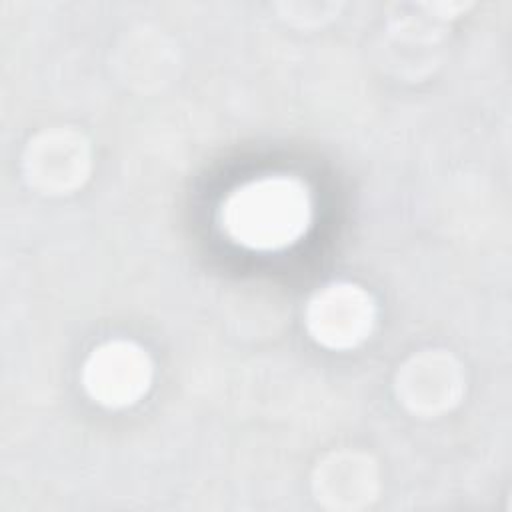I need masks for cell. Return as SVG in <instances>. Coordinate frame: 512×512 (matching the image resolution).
I'll return each instance as SVG.
<instances>
[{
  "mask_svg": "<svg viewBox=\"0 0 512 512\" xmlns=\"http://www.w3.org/2000/svg\"><path fill=\"white\" fill-rule=\"evenodd\" d=\"M314 220L308 184L290 174H266L232 188L220 206L224 234L252 252H280L298 244Z\"/></svg>",
  "mask_w": 512,
  "mask_h": 512,
  "instance_id": "1",
  "label": "cell"
},
{
  "mask_svg": "<svg viewBox=\"0 0 512 512\" xmlns=\"http://www.w3.org/2000/svg\"><path fill=\"white\" fill-rule=\"evenodd\" d=\"M154 364L146 348L134 340L114 338L98 344L82 366L84 392L104 408H128L150 390Z\"/></svg>",
  "mask_w": 512,
  "mask_h": 512,
  "instance_id": "2",
  "label": "cell"
},
{
  "mask_svg": "<svg viewBox=\"0 0 512 512\" xmlns=\"http://www.w3.org/2000/svg\"><path fill=\"white\" fill-rule=\"evenodd\" d=\"M92 170L88 138L72 126H54L34 134L22 154V172L30 188L44 196H66L84 186Z\"/></svg>",
  "mask_w": 512,
  "mask_h": 512,
  "instance_id": "3",
  "label": "cell"
},
{
  "mask_svg": "<svg viewBox=\"0 0 512 512\" xmlns=\"http://www.w3.org/2000/svg\"><path fill=\"white\" fill-rule=\"evenodd\" d=\"M304 324L314 342L328 350H352L366 342L376 324V302L354 282H332L312 294Z\"/></svg>",
  "mask_w": 512,
  "mask_h": 512,
  "instance_id": "4",
  "label": "cell"
},
{
  "mask_svg": "<svg viewBox=\"0 0 512 512\" xmlns=\"http://www.w3.org/2000/svg\"><path fill=\"white\" fill-rule=\"evenodd\" d=\"M466 388L460 362L446 350H420L396 372L398 402L414 416L438 418L450 412Z\"/></svg>",
  "mask_w": 512,
  "mask_h": 512,
  "instance_id": "5",
  "label": "cell"
},
{
  "mask_svg": "<svg viewBox=\"0 0 512 512\" xmlns=\"http://www.w3.org/2000/svg\"><path fill=\"white\" fill-rule=\"evenodd\" d=\"M312 492L328 510L366 508L378 494L376 462L358 450L330 452L314 468Z\"/></svg>",
  "mask_w": 512,
  "mask_h": 512,
  "instance_id": "6",
  "label": "cell"
}]
</instances>
